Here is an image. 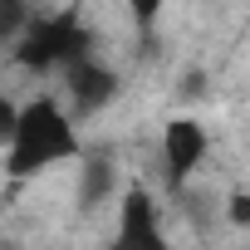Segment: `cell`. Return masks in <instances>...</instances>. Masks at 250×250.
<instances>
[{"mask_svg": "<svg viewBox=\"0 0 250 250\" xmlns=\"http://www.w3.org/2000/svg\"><path fill=\"white\" fill-rule=\"evenodd\" d=\"M108 250H172L157 221V201L147 187H128L123 191V211H118V235Z\"/></svg>", "mask_w": 250, "mask_h": 250, "instance_id": "obj_3", "label": "cell"}, {"mask_svg": "<svg viewBox=\"0 0 250 250\" xmlns=\"http://www.w3.org/2000/svg\"><path fill=\"white\" fill-rule=\"evenodd\" d=\"M0 250H15V245H0Z\"/></svg>", "mask_w": 250, "mask_h": 250, "instance_id": "obj_12", "label": "cell"}, {"mask_svg": "<svg viewBox=\"0 0 250 250\" xmlns=\"http://www.w3.org/2000/svg\"><path fill=\"white\" fill-rule=\"evenodd\" d=\"M230 221L235 226H250V196H230Z\"/></svg>", "mask_w": 250, "mask_h": 250, "instance_id": "obj_11", "label": "cell"}, {"mask_svg": "<svg viewBox=\"0 0 250 250\" xmlns=\"http://www.w3.org/2000/svg\"><path fill=\"white\" fill-rule=\"evenodd\" d=\"M201 88H206V74H201V69H196V74H187V79L177 83V93H182V98H196Z\"/></svg>", "mask_w": 250, "mask_h": 250, "instance_id": "obj_10", "label": "cell"}, {"mask_svg": "<svg viewBox=\"0 0 250 250\" xmlns=\"http://www.w3.org/2000/svg\"><path fill=\"white\" fill-rule=\"evenodd\" d=\"M201 157H206V128L196 118H172L162 133V162H167L172 191H187V177L201 167Z\"/></svg>", "mask_w": 250, "mask_h": 250, "instance_id": "obj_4", "label": "cell"}, {"mask_svg": "<svg viewBox=\"0 0 250 250\" xmlns=\"http://www.w3.org/2000/svg\"><path fill=\"white\" fill-rule=\"evenodd\" d=\"M113 182H118V167H113V157H108V152H88V162H83V177H79V206H83V211L103 206V201H108V191H113Z\"/></svg>", "mask_w": 250, "mask_h": 250, "instance_id": "obj_6", "label": "cell"}, {"mask_svg": "<svg viewBox=\"0 0 250 250\" xmlns=\"http://www.w3.org/2000/svg\"><path fill=\"white\" fill-rule=\"evenodd\" d=\"M64 83H69V98H74V108L83 118L98 113V108H108L113 93H118V74L103 69V64H93V59H74L64 69Z\"/></svg>", "mask_w": 250, "mask_h": 250, "instance_id": "obj_5", "label": "cell"}, {"mask_svg": "<svg viewBox=\"0 0 250 250\" xmlns=\"http://www.w3.org/2000/svg\"><path fill=\"white\" fill-rule=\"evenodd\" d=\"M15 123H20V108H15L10 98H0V147H10V138H15Z\"/></svg>", "mask_w": 250, "mask_h": 250, "instance_id": "obj_8", "label": "cell"}, {"mask_svg": "<svg viewBox=\"0 0 250 250\" xmlns=\"http://www.w3.org/2000/svg\"><path fill=\"white\" fill-rule=\"evenodd\" d=\"M128 10H133V20L147 30V25L157 20V10H162V0H128Z\"/></svg>", "mask_w": 250, "mask_h": 250, "instance_id": "obj_9", "label": "cell"}, {"mask_svg": "<svg viewBox=\"0 0 250 250\" xmlns=\"http://www.w3.org/2000/svg\"><path fill=\"white\" fill-rule=\"evenodd\" d=\"M74 152H79V138H74V123L64 118V108L54 98H35L20 108L15 138L5 147V172L15 182H25V177H40L44 167H54Z\"/></svg>", "mask_w": 250, "mask_h": 250, "instance_id": "obj_1", "label": "cell"}, {"mask_svg": "<svg viewBox=\"0 0 250 250\" xmlns=\"http://www.w3.org/2000/svg\"><path fill=\"white\" fill-rule=\"evenodd\" d=\"M30 0H0V44H15L30 30Z\"/></svg>", "mask_w": 250, "mask_h": 250, "instance_id": "obj_7", "label": "cell"}, {"mask_svg": "<svg viewBox=\"0 0 250 250\" xmlns=\"http://www.w3.org/2000/svg\"><path fill=\"white\" fill-rule=\"evenodd\" d=\"M88 54H93V35L83 30V20H79L74 10L49 15V20H30V30H25L20 44H15V59H20V69H30V74L69 69L74 59H88Z\"/></svg>", "mask_w": 250, "mask_h": 250, "instance_id": "obj_2", "label": "cell"}]
</instances>
